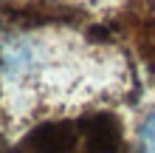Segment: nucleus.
<instances>
[{
  "label": "nucleus",
  "instance_id": "nucleus-3",
  "mask_svg": "<svg viewBox=\"0 0 155 153\" xmlns=\"http://www.w3.org/2000/svg\"><path fill=\"white\" fill-rule=\"evenodd\" d=\"M135 153H155V108L147 113V119L138 130V150Z\"/></svg>",
  "mask_w": 155,
  "mask_h": 153
},
{
  "label": "nucleus",
  "instance_id": "nucleus-1",
  "mask_svg": "<svg viewBox=\"0 0 155 153\" xmlns=\"http://www.w3.org/2000/svg\"><path fill=\"white\" fill-rule=\"evenodd\" d=\"M121 122L107 111H96L34 128L20 153H121Z\"/></svg>",
  "mask_w": 155,
  "mask_h": 153
},
{
  "label": "nucleus",
  "instance_id": "nucleus-2",
  "mask_svg": "<svg viewBox=\"0 0 155 153\" xmlns=\"http://www.w3.org/2000/svg\"><path fill=\"white\" fill-rule=\"evenodd\" d=\"M133 37L138 43V51L144 54V60L155 65V14H141L133 26Z\"/></svg>",
  "mask_w": 155,
  "mask_h": 153
}]
</instances>
